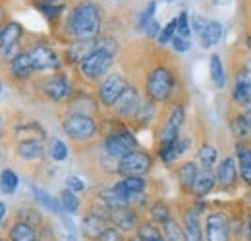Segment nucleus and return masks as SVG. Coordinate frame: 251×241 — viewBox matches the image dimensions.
I'll list each match as a JSON object with an SVG mask.
<instances>
[{
  "instance_id": "nucleus-44",
  "label": "nucleus",
  "mask_w": 251,
  "mask_h": 241,
  "mask_svg": "<svg viewBox=\"0 0 251 241\" xmlns=\"http://www.w3.org/2000/svg\"><path fill=\"white\" fill-rule=\"evenodd\" d=\"M8 22H10V18H8V6H6V2L0 0V25H6Z\"/></svg>"
},
{
  "instance_id": "nucleus-14",
  "label": "nucleus",
  "mask_w": 251,
  "mask_h": 241,
  "mask_svg": "<svg viewBox=\"0 0 251 241\" xmlns=\"http://www.w3.org/2000/svg\"><path fill=\"white\" fill-rule=\"evenodd\" d=\"M108 222L110 226L118 228L120 232H133L139 226V214L133 207H122V209H110L108 211Z\"/></svg>"
},
{
  "instance_id": "nucleus-32",
  "label": "nucleus",
  "mask_w": 251,
  "mask_h": 241,
  "mask_svg": "<svg viewBox=\"0 0 251 241\" xmlns=\"http://www.w3.org/2000/svg\"><path fill=\"white\" fill-rule=\"evenodd\" d=\"M60 203H62V209L66 212H70V214H77L79 209H81V201H79V197L72 191V189H62L60 191Z\"/></svg>"
},
{
  "instance_id": "nucleus-15",
  "label": "nucleus",
  "mask_w": 251,
  "mask_h": 241,
  "mask_svg": "<svg viewBox=\"0 0 251 241\" xmlns=\"http://www.w3.org/2000/svg\"><path fill=\"white\" fill-rule=\"evenodd\" d=\"M2 232L6 234L8 241H37V230L31 224L22 222V220H14L12 216L2 222Z\"/></svg>"
},
{
  "instance_id": "nucleus-38",
  "label": "nucleus",
  "mask_w": 251,
  "mask_h": 241,
  "mask_svg": "<svg viewBox=\"0 0 251 241\" xmlns=\"http://www.w3.org/2000/svg\"><path fill=\"white\" fill-rule=\"evenodd\" d=\"M191 31L195 33V35H203V31L207 29V25H209V20L207 18H203L201 14H195V16H191Z\"/></svg>"
},
{
  "instance_id": "nucleus-17",
  "label": "nucleus",
  "mask_w": 251,
  "mask_h": 241,
  "mask_svg": "<svg viewBox=\"0 0 251 241\" xmlns=\"http://www.w3.org/2000/svg\"><path fill=\"white\" fill-rule=\"evenodd\" d=\"M199 209L197 205L189 207L182 214V228H184V236L186 241H203V230L199 224Z\"/></svg>"
},
{
  "instance_id": "nucleus-34",
  "label": "nucleus",
  "mask_w": 251,
  "mask_h": 241,
  "mask_svg": "<svg viewBox=\"0 0 251 241\" xmlns=\"http://www.w3.org/2000/svg\"><path fill=\"white\" fill-rule=\"evenodd\" d=\"M49 154H50V158L56 160V162L66 160V158H68V147H66V143H64L62 139H58V137H52V139L49 141Z\"/></svg>"
},
{
  "instance_id": "nucleus-3",
  "label": "nucleus",
  "mask_w": 251,
  "mask_h": 241,
  "mask_svg": "<svg viewBox=\"0 0 251 241\" xmlns=\"http://www.w3.org/2000/svg\"><path fill=\"white\" fill-rule=\"evenodd\" d=\"M24 89H29L35 96H39L43 100H49V102H54V104H66L79 91L77 85L74 83V79L60 70L50 72V73L33 75Z\"/></svg>"
},
{
  "instance_id": "nucleus-55",
  "label": "nucleus",
  "mask_w": 251,
  "mask_h": 241,
  "mask_svg": "<svg viewBox=\"0 0 251 241\" xmlns=\"http://www.w3.org/2000/svg\"><path fill=\"white\" fill-rule=\"evenodd\" d=\"M2 2H8V0H2Z\"/></svg>"
},
{
  "instance_id": "nucleus-53",
  "label": "nucleus",
  "mask_w": 251,
  "mask_h": 241,
  "mask_svg": "<svg viewBox=\"0 0 251 241\" xmlns=\"http://www.w3.org/2000/svg\"><path fill=\"white\" fill-rule=\"evenodd\" d=\"M114 2H122V0H114Z\"/></svg>"
},
{
  "instance_id": "nucleus-31",
  "label": "nucleus",
  "mask_w": 251,
  "mask_h": 241,
  "mask_svg": "<svg viewBox=\"0 0 251 241\" xmlns=\"http://www.w3.org/2000/svg\"><path fill=\"white\" fill-rule=\"evenodd\" d=\"M217 158H219L217 147H213V145H209V143H205V145L199 147V151H197V162H199L203 168H211V166H215Z\"/></svg>"
},
{
  "instance_id": "nucleus-49",
  "label": "nucleus",
  "mask_w": 251,
  "mask_h": 241,
  "mask_svg": "<svg viewBox=\"0 0 251 241\" xmlns=\"http://www.w3.org/2000/svg\"><path fill=\"white\" fill-rule=\"evenodd\" d=\"M246 45H248V48L251 50V35L248 37V39H246Z\"/></svg>"
},
{
  "instance_id": "nucleus-20",
  "label": "nucleus",
  "mask_w": 251,
  "mask_h": 241,
  "mask_svg": "<svg viewBox=\"0 0 251 241\" xmlns=\"http://www.w3.org/2000/svg\"><path fill=\"white\" fill-rule=\"evenodd\" d=\"M10 216H12L14 220H22V222L31 224L37 232L45 226V218H43V214H41L39 209H35L33 205H18V207L12 211Z\"/></svg>"
},
{
  "instance_id": "nucleus-28",
  "label": "nucleus",
  "mask_w": 251,
  "mask_h": 241,
  "mask_svg": "<svg viewBox=\"0 0 251 241\" xmlns=\"http://www.w3.org/2000/svg\"><path fill=\"white\" fill-rule=\"evenodd\" d=\"M220 39H222V24L220 22H209L207 29L201 35V45L205 48H211V47L219 45Z\"/></svg>"
},
{
  "instance_id": "nucleus-26",
  "label": "nucleus",
  "mask_w": 251,
  "mask_h": 241,
  "mask_svg": "<svg viewBox=\"0 0 251 241\" xmlns=\"http://www.w3.org/2000/svg\"><path fill=\"white\" fill-rule=\"evenodd\" d=\"M149 218H151V222H155L157 226H164V224L172 218L170 207H168L162 199H157V201L151 203V207H149Z\"/></svg>"
},
{
  "instance_id": "nucleus-51",
  "label": "nucleus",
  "mask_w": 251,
  "mask_h": 241,
  "mask_svg": "<svg viewBox=\"0 0 251 241\" xmlns=\"http://www.w3.org/2000/svg\"><path fill=\"white\" fill-rule=\"evenodd\" d=\"M2 87H4V81L0 79V93H2Z\"/></svg>"
},
{
  "instance_id": "nucleus-22",
  "label": "nucleus",
  "mask_w": 251,
  "mask_h": 241,
  "mask_svg": "<svg viewBox=\"0 0 251 241\" xmlns=\"http://www.w3.org/2000/svg\"><path fill=\"white\" fill-rule=\"evenodd\" d=\"M236 180H238V168H236L234 158L228 156L220 162L219 170H217V181L222 187H232L236 185Z\"/></svg>"
},
{
  "instance_id": "nucleus-29",
  "label": "nucleus",
  "mask_w": 251,
  "mask_h": 241,
  "mask_svg": "<svg viewBox=\"0 0 251 241\" xmlns=\"http://www.w3.org/2000/svg\"><path fill=\"white\" fill-rule=\"evenodd\" d=\"M209 72H211V79L213 83L217 85V89H222L226 85V70L222 66L219 54H213L211 60H209Z\"/></svg>"
},
{
  "instance_id": "nucleus-11",
  "label": "nucleus",
  "mask_w": 251,
  "mask_h": 241,
  "mask_svg": "<svg viewBox=\"0 0 251 241\" xmlns=\"http://www.w3.org/2000/svg\"><path fill=\"white\" fill-rule=\"evenodd\" d=\"M14 156L24 162V164H37V162H43L45 158V145L43 141L39 139H22V141H16L10 145Z\"/></svg>"
},
{
  "instance_id": "nucleus-46",
  "label": "nucleus",
  "mask_w": 251,
  "mask_h": 241,
  "mask_svg": "<svg viewBox=\"0 0 251 241\" xmlns=\"http://www.w3.org/2000/svg\"><path fill=\"white\" fill-rule=\"evenodd\" d=\"M4 218H6V205H4L2 201H0V226H2Z\"/></svg>"
},
{
  "instance_id": "nucleus-8",
  "label": "nucleus",
  "mask_w": 251,
  "mask_h": 241,
  "mask_svg": "<svg viewBox=\"0 0 251 241\" xmlns=\"http://www.w3.org/2000/svg\"><path fill=\"white\" fill-rule=\"evenodd\" d=\"M143 98H145L143 89L139 85H135V83L129 81V85L126 87V91L120 95V98L116 100V104L112 106L110 118L127 123V121L133 118V114L139 110V106L143 104Z\"/></svg>"
},
{
  "instance_id": "nucleus-12",
  "label": "nucleus",
  "mask_w": 251,
  "mask_h": 241,
  "mask_svg": "<svg viewBox=\"0 0 251 241\" xmlns=\"http://www.w3.org/2000/svg\"><path fill=\"white\" fill-rule=\"evenodd\" d=\"M99 47V37L97 39H83V41H74L66 47L62 54V62L68 66H79L89 54H93Z\"/></svg>"
},
{
  "instance_id": "nucleus-27",
  "label": "nucleus",
  "mask_w": 251,
  "mask_h": 241,
  "mask_svg": "<svg viewBox=\"0 0 251 241\" xmlns=\"http://www.w3.org/2000/svg\"><path fill=\"white\" fill-rule=\"evenodd\" d=\"M135 236L141 241H166L162 236V230L157 228L155 222H139Z\"/></svg>"
},
{
  "instance_id": "nucleus-43",
  "label": "nucleus",
  "mask_w": 251,
  "mask_h": 241,
  "mask_svg": "<svg viewBox=\"0 0 251 241\" xmlns=\"http://www.w3.org/2000/svg\"><path fill=\"white\" fill-rule=\"evenodd\" d=\"M143 33L147 35V39H155V37H158V33H160V24H158L157 20H153V22L145 27Z\"/></svg>"
},
{
  "instance_id": "nucleus-10",
  "label": "nucleus",
  "mask_w": 251,
  "mask_h": 241,
  "mask_svg": "<svg viewBox=\"0 0 251 241\" xmlns=\"http://www.w3.org/2000/svg\"><path fill=\"white\" fill-rule=\"evenodd\" d=\"M153 170V156L147 151L135 149L118 160V176H147Z\"/></svg>"
},
{
  "instance_id": "nucleus-13",
  "label": "nucleus",
  "mask_w": 251,
  "mask_h": 241,
  "mask_svg": "<svg viewBox=\"0 0 251 241\" xmlns=\"http://www.w3.org/2000/svg\"><path fill=\"white\" fill-rule=\"evenodd\" d=\"M230 220L222 212H211L205 220V241H228Z\"/></svg>"
},
{
  "instance_id": "nucleus-48",
  "label": "nucleus",
  "mask_w": 251,
  "mask_h": 241,
  "mask_svg": "<svg viewBox=\"0 0 251 241\" xmlns=\"http://www.w3.org/2000/svg\"><path fill=\"white\" fill-rule=\"evenodd\" d=\"M248 238H250V241H251V216H250V220H248Z\"/></svg>"
},
{
  "instance_id": "nucleus-39",
  "label": "nucleus",
  "mask_w": 251,
  "mask_h": 241,
  "mask_svg": "<svg viewBox=\"0 0 251 241\" xmlns=\"http://www.w3.org/2000/svg\"><path fill=\"white\" fill-rule=\"evenodd\" d=\"M97 241H126L124 236H122V232L118 230V228H114V226H108L102 234H100V238Z\"/></svg>"
},
{
  "instance_id": "nucleus-50",
  "label": "nucleus",
  "mask_w": 251,
  "mask_h": 241,
  "mask_svg": "<svg viewBox=\"0 0 251 241\" xmlns=\"http://www.w3.org/2000/svg\"><path fill=\"white\" fill-rule=\"evenodd\" d=\"M126 241H141V240H139L137 236H131V238H127V240H126Z\"/></svg>"
},
{
  "instance_id": "nucleus-24",
  "label": "nucleus",
  "mask_w": 251,
  "mask_h": 241,
  "mask_svg": "<svg viewBox=\"0 0 251 241\" xmlns=\"http://www.w3.org/2000/svg\"><path fill=\"white\" fill-rule=\"evenodd\" d=\"M31 191L33 195H35V201L41 205V207H45L47 211H50L52 214H58V216H62L64 218V209H62V203L56 199V197H52V195H49L45 189H41V187H37V185H31Z\"/></svg>"
},
{
  "instance_id": "nucleus-9",
  "label": "nucleus",
  "mask_w": 251,
  "mask_h": 241,
  "mask_svg": "<svg viewBox=\"0 0 251 241\" xmlns=\"http://www.w3.org/2000/svg\"><path fill=\"white\" fill-rule=\"evenodd\" d=\"M184 120H186V108H184V104H174L172 110L168 112L166 120H162V123H160V127H158L157 131L158 147L170 145V143H174L180 137Z\"/></svg>"
},
{
  "instance_id": "nucleus-47",
  "label": "nucleus",
  "mask_w": 251,
  "mask_h": 241,
  "mask_svg": "<svg viewBox=\"0 0 251 241\" xmlns=\"http://www.w3.org/2000/svg\"><path fill=\"white\" fill-rule=\"evenodd\" d=\"M244 116H246L248 125H250V129H251V108H246V110H244Z\"/></svg>"
},
{
  "instance_id": "nucleus-4",
  "label": "nucleus",
  "mask_w": 251,
  "mask_h": 241,
  "mask_svg": "<svg viewBox=\"0 0 251 241\" xmlns=\"http://www.w3.org/2000/svg\"><path fill=\"white\" fill-rule=\"evenodd\" d=\"M141 89L147 98L155 100L157 104L168 102L178 89V75H176L174 66H170L168 60L153 64L143 75Z\"/></svg>"
},
{
  "instance_id": "nucleus-25",
  "label": "nucleus",
  "mask_w": 251,
  "mask_h": 241,
  "mask_svg": "<svg viewBox=\"0 0 251 241\" xmlns=\"http://www.w3.org/2000/svg\"><path fill=\"white\" fill-rule=\"evenodd\" d=\"M230 131H232V135H234L238 141H248L251 137V129H250V125H248V120H246L244 112L234 114V116L230 118Z\"/></svg>"
},
{
  "instance_id": "nucleus-35",
  "label": "nucleus",
  "mask_w": 251,
  "mask_h": 241,
  "mask_svg": "<svg viewBox=\"0 0 251 241\" xmlns=\"http://www.w3.org/2000/svg\"><path fill=\"white\" fill-rule=\"evenodd\" d=\"M155 12H157V0H151L145 6V10L139 14V18H137V29L145 31V27L155 20Z\"/></svg>"
},
{
  "instance_id": "nucleus-23",
  "label": "nucleus",
  "mask_w": 251,
  "mask_h": 241,
  "mask_svg": "<svg viewBox=\"0 0 251 241\" xmlns=\"http://www.w3.org/2000/svg\"><path fill=\"white\" fill-rule=\"evenodd\" d=\"M236 156H238L242 180L246 181L248 185H251V147L246 141H240L236 145Z\"/></svg>"
},
{
  "instance_id": "nucleus-16",
  "label": "nucleus",
  "mask_w": 251,
  "mask_h": 241,
  "mask_svg": "<svg viewBox=\"0 0 251 241\" xmlns=\"http://www.w3.org/2000/svg\"><path fill=\"white\" fill-rule=\"evenodd\" d=\"M155 120H157V102L145 96L143 98V104L139 106V110L133 114V118L127 121L126 125H127V129L139 131V129L149 127Z\"/></svg>"
},
{
  "instance_id": "nucleus-30",
  "label": "nucleus",
  "mask_w": 251,
  "mask_h": 241,
  "mask_svg": "<svg viewBox=\"0 0 251 241\" xmlns=\"http://www.w3.org/2000/svg\"><path fill=\"white\" fill-rule=\"evenodd\" d=\"M18 183H20V178L12 168H4L0 172V191L4 195H14L18 189Z\"/></svg>"
},
{
  "instance_id": "nucleus-41",
  "label": "nucleus",
  "mask_w": 251,
  "mask_h": 241,
  "mask_svg": "<svg viewBox=\"0 0 251 241\" xmlns=\"http://www.w3.org/2000/svg\"><path fill=\"white\" fill-rule=\"evenodd\" d=\"M66 185H68V189H72L74 193L85 191V183H83V180H81V178H77V176H68Z\"/></svg>"
},
{
  "instance_id": "nucleus-5",
  "label": "nucleus",
  "mask_w": 251,
  "mask_h": 241,
  "mask_svg": "<svg viewBox=\"0 0 251 241\" xmlns=\"http://www.w3.org/2000/svg\"><path fill=\"white\" fill-rule=\"evenodd\" d=\"M60 118L64 133L70 137V141L77 147H89L99 137V121L95 116L87 114H75V112H56Z\"/></svg>"
},
{
  "instance_id": "nucleus-6",
  "label": "nucleus",
  "mask_w": 251,
  "mask_h": 241,
  "mask_svg": "<svg viewBox=\"0 0 251 241\" xmlns=\"http://www.w3.org/2000/svg\"><path fill=\"white\" fill-rule=\"evenodd\" d=\"M33 75L37 73H35L31 56L27 50H22L16 58L0 66V79L6 81V85L14 89H24Z\"/></svg>"
},
{
  "instance_id": "nucleus-18",
  "label": "nucleus",
  "mask_w": 251,
  "mask_h": 241,
  "mask_svg": "<svg viewBox=\"0 0 251 241\" xmlns=\"http://www.w3.org/2000/svg\"><path fill=\"white\" fill-rule=\"evenodd\" d=\"M189 145H191V139H189L188 135H182V133H180V137H178L174 143L164 145V147H158V158H160L162 162L170 164V162L178 160L184 152L188 151Z\"/></svg>"
},
{
  "instance_id": "nucleus-1",
  "label": "nucleus",
  "mask_w": 251,
  "mask_h": 241,
  "mask_svg": "<svg viewBox=\"0 0 251 241\" xmlns=\"http://www.w3.org/2000/svg\"><path fill=\"white\" fill-rule=\"evenodd\" d=\"M62 39L66 45L83 39H97L102 29L100 8L93 0H74L62 20Z\"/></svg>"
},
{
  "instance_id": "nucleus-52",
  "label": "nucleus",
  "mask_w": 251,
  "mask_h": 241,
  "mask_svg": "<svg viewBox=\"0 0 251 241\" xmlns=\"http://www.w3.org/2000/svg\"><path fill=\"white\" fill-rule=\"evenodd\" d=\"M2 29H4V25H0V35H2Z\"/></svg>"
},
{
  "instance_id": "nucleus-40",
  "label": "nucleus",
  "mask_w": 251,
  "mask_h": 241,
  "mask_svg": "<svg viewBox=\"0 0 251 241\" xmlns=\"http://www.w3.org/2000/svg\"><path fill=\"white\" fill-rule=\"evenodd\" d=\"M236 83H240L242 87H246L248 93L251 95V70L250 68H242V70L236 73Z\"/></svg>"
},
{
  "instance_id": "nucleus-21",
  "label": "nucleus",
  "mask_w": 251,
  "mask_h": 241,
  "mask_svg": "<svg viewBox=\"0 0 251 241\" xmlns=\"http://www.w3.org/2000/svg\"><path fill=\"white\" fill-rule=\"evenodd\" d=\"M197 174H199V166H197L193 160H188V162L180 164L178 170H176V178H178L180 187H182L184 191L191 193V185H193V181L197 178Z\"/></svg>"
},
{
  "instance_id": "nucleus-45",
  "label": "nucleus",
  "mask_w": 251,
  "mask_h": 241,
  "mask_svg": "<svg viewBox=\"0 0 251 241\" xmlns=\"http://www.w3.org/2000/svg\"><path fill=\"white\" fill-rule=\"evenodd\" d=\"M74 0H31V4H72Z\"/></svg>"
},
{
  "instance_id": "nucleus-2",
  "label": "nucleus",
  "mask_w": 251,
  "mask_h": 241,
  "mask_svg": "<svg viewBox=\"0 0 251 241\" xmlns=\"http://www.w3.org/2000/svg\"><path fill=\"white\" fill-rule=\"evenodd\" d=\"M120 52V45L118 41L112 37V35H102L99 37V47L93 54H89L85 60L81 62L77 68V73L79 77L85 81V83H100L112 70L116 56Z\"/></svg>"
},
{
  "instance_id": "nucleus-7",
  "label": "nucleus",
  "mask_w": 251,
  "mask_h": 241,
  "mask_svg": "<svg viewBox=\"0 0 251 241\" xmlns=\"http://www.w3.org/2000/svg\"><path fill=\"white\" fill-rule=\"evenodd\" d=\"M129 85V79L124 72H110L99 85H97V98L100 102V108L110 112L112 106L116 104V100L120 98V95Z\"/></svg>"
},
{
  "instance_id": "nucleus-36",
  "label": "nucleus",
  "mask_w": 251,
  "mask_h": 241,
  "mask_svg": "<svg viewBox=\"0 0 251 241\" xmlns=\"http://www.w3.org/2000/svg\"><path fill=\"white\" fill-rule=\"evenodd\" d=\"M176 27H178V22H176V18H174V20H170V22L160 29V33H158V37H157L158 47H164V45L172 43V39H174V35H176Z\"/></svg>"
},
{
  "instance_id": "nucleus-37",
  "label": "nucleus",
  "mask_w": 251,
  "mask_h": 241,
  "mask_svg": "<svg viewBox=\"0 0 251 241\" xmlns=\"http://www.w3.org/2000/svg\"><path fill=\"white\" fill-rule=\"evenodd\" d=\"M176 22H178L176 35H178V37H184V39H189V35H191V24H189L188 12H186V10H182V12H180V16L176 18Z\"/></svg>"
},
{
  "instance_id": "nucleus-33",
  "label": "nucleus",
  "mask_w": 251,
  "mask_h": 241,
  "mask_svg": "<svg viewBox=\"0 0 251 241\" xmlns=\"http://www.w3.org/2000/svg\"><path fill=\"white\" fill-rule=\"evenodd\" d=\"M162 236L166 241H186V236H184V228L180 226L178 220L170 218L164 226H162Z\"/></svg>"
},
{
  "instance_id": "nucleus-42",
  "label": "nucleus",
  "mask_w": 251,
  "mask_h": 241,
  "mask_svg": "<svg viewBox=\"0 0 251 241\" xmlns=\"http://www.w3.org/2000/svg\"><path fill=\"white\" fill-rule=\"evenodd\" d=\"M189 47H191L189 39H184V37L174 35V39H172V48H174L176 52H186V50H189Z\"/></svg>"
},
{
  "instance_id": "nucleus-19",
  "label": "nucleus",
  "mask_w": 251,
  "mask_h": 241,
  "mask_svg": "<svg viewBox=\"0 0 251 241\" xmlns=\"http://www.w3.org/2000/svg\"><path fill=\"white\" fill-rule=\"evenodd\" d=\"M215 181H217V176L213 174L211 168H203V170H199L197 178H195L193 185H191V195H193L195 199H203L205 195H209V193L213 191Z\"/></svg>"
},
{
  "instance_id": "nucleus-54",
  "label": "nucleus",
  "mask_w": 251,
  "mask_h": 241,
  "mask_svg": "<svg viewBox=\"0 0 251 241\" xmlns=\"http://www.w3.org/2000/svg\"><path fill=\"white\" fill-rule=\"evenodd\" d=\"M37 241H45V240H37Z\"/></svg>"
}]
</instances>
